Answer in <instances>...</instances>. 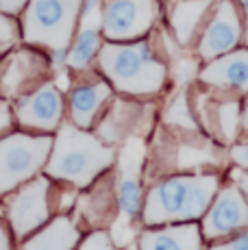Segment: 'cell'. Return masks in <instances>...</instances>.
<instances>
[{
  "label": "cell",
  "mask_w": 248,
  "mask_h": 250,
  "mask_svg": "<svg viewBox=\"0 0 248 250\" xmlns=\"http://www.w3.org/2000/svg\"><path fill=\"white\" fill-rule=\"evenodd\" d=\"M211 250H248V233L240 235V237H235V239H231V242L216 244Z\"/></svg>",
  "instance_id": "27"
},
{
  "label": "cell",
  "mask_w": 248,
  "mask_h": 250,
  "mask_svg": "<svg viewBox=\"0 0 248 250\" xmlns=\"http://www.w3.org/2000/svg\"><path fill=\"white\" fill-rule=\"evenodd\" d=\"M0 250H11V230L4 222H0Z\"/></svg>",
  "instance_id": "30"
},
{
  "label": "cell",
  "mask_w": 248,
  "mask_h": 250,
  "mask_svg": "<svg viewBox=\"0 0 248 250\" xmlns=\"http://www.w3.org/2000/svg\"><path fill=\"white\" fill-rule=\"evenodd\" d=\"M205 213L203 235L207 239L224 237L248 227V200L240 187H224Z\"/></svg>",
  "instance_id": "11"
},
{
  "label": "cell",
  "mask_w": 248,
  "mask_h": 250,
  "mask_svg": "<svg viewBox=\"0 0 248 250\" xmlns=\"http://www.w3.org/2000/svg\"><path fill=\"white\" fill-rule=\"evenodd\" d=\"M218 191L216 174L174 176L148 191L144 205V222L148 227L170 222H189L209 209Z\"/></svg>",
  "instance_id": "2"
},
{
  "label": "cell",
  "mask_w": 248,
  "mask_h": 250,
  "mask_svg": "<svg viewBox=\"0 0 248 250\" xmlns=\"http://www.w3.org/2000/svg\"><path fill=\"white\" fill-rule=\"evenodd\" d=\"M164 120L176 128H187V131H196L198 128L196 120H194L192 111H189V103H187V94H185V91L174 98V103L168 107Z\"/></svg>",
  "instance_id": "21"
},
{
  "label": "cell",
  "mask_w": 248,
  "mask_h": 250,
  "mask_svg": "<svg viewBox=\"0 0 248 250\" xmlns=\"http://www.w3.org/2000/svg\"><path fill=\"white\" fill-rule=\"evenodd\" d=\"M81 230L68 215H57L41 229L31 233L22 250H74L79 246Z\"/></svg>",
  "instance_id": "16"
},
{
  "label": "cell",
  "mask_w": 248,
  "mask_h": 250,
  "mask_svg": "<svg viewBox=\"0 0 248 250\" xmlns=\"http://www.w3.org/2000/svg\"><path fill=\"white\" fill-rule=\"evenodd\" d=\"M216 161V157H211V150L198 146H181L179 148V166L181 167H196L205 166V163Z\"/></svg>",
  "instance_id": "22"
},
{
  "label": "cell",
  "mask_w": 248,
  "mask_h": 250,
  "mask_svg": "<svg viewBox=\"0 0 248 250\" xmlns=\"http://www.w3.org/2000/svg\"><path fill=\"white\" fill-rule=\"evenodd\" d=\"M50 191L52 185L48 176H35L7 194L4 213L9 230L16 239H26L50 220Z\"/></svg>",
  "instance_id": "7"
},
{
  "label": "cell",
  "mask_w": 248,
  "mask_h": 250,
  "mask_svg": "<svg viewBox=\"0 0 248 250\" xmlns=\"http://www.w3.org/2000/svg\"><path fill=\"white\" fill-rule=\"evenodd\" d=\"M157 16V0H109L103 9V33L111 42L140 40L152 28Z\"/></svg>",
  "instance_id": "8"
},
{
  "label": "cell",
  "mask_w": 248,
  "mask_h": 250,
  "mask_svg": "<svg viewBox=\"0 0 248 250\" xmlns=\"http://www.w3.org/2000/svg\"><path fill=\"white\" fill-rule=\"evenodd\" d=\"M13 124H16V115L11 111V104H9L4 98H0V137L9 135Z\"/></svg>",
  "instance_id": "24"
},
{
  "label": "cell",
  "mask_w": 248,
  "mask_h": 250,
  "mask_svg": "<svg viewBox=\"0 0 248 250\" xmlns=\"http://www.w3.org/2000/svg\"><path fill=\"white\" fill-rule=\"evenodd\" d=\"M244 7V37H246V46H248V0H240Z\"/></svg>",
  "instance_id": "32"
},
{
  "label": "cell",
  "mask_w": 248,
  "mask_h": 250,
  "mask_svg": "<svg viewBox=\"0 0 248 250\" xmlns=\"http://www.w3.org/2000/svg\"><path fill=\"white\" fill-rule=\"evenodd\" d=\"M231 159L235 161L240 167H246V170H248V142L246 144H240V146H233Z\"/></svg>",
  "instance_id": "29"
},
{
  "label": "cell",
  "mask_w": 248,
  "mask_h": 250,
  "mask_svg": "<svg viewBox=\"0 0 248 250\" xmlns=\"http://www.w3.org/2000/svg\"><path fill=\"white\" fill-rule=\"evenodd\" d=\"M52 148L50 135L9 133L0 137V196L35 179L44 170Z\"/></svg>",
  "instance_id": "5"
},
{
  "label": "cell",
  "mask_w": 248,
  "mask_h": 250,
  "mask_svg": "<svg viewBox=\"0 0 248 250\" xmlns=\"http://www.w3.org/2000/svg\"><path fill=\"white\" fill-rule=\"evenodd\" d=\"M242 126H244V131H248V98L244 103V113H242Z\"/></svg>",
  "instance_id": "33"
},
{
  "label": "cell",
  "mask_w": 248,
  "mask_h": 250,
  "mask_svg": "<svg viewBox=\"0 0 248 250\" xmlns=\"http://www.w3.org/2000/svg\"><path fill=\"white\" fill-rule=\"evenodd\" d=\"M98 65L113 87L131 96L157 94L165 81V65L146 42L100 46Z\"/></svg>",
  "instance_id": "3"
},
{
  "label": "cell",
  "mask_w": 248,
  "mask_h": 250,
  "mask_svg": "<svg viewBox=\"0 0 248 250\" xmlns=\"http://www.w3.org/2000/svg\"><path fill=\"white\" fill-rule=\"evenodd\" d=\"M140 250H200V230L196 224L146 230L140 237Z\"/></svg>",
  "instance_id": "17"
},
{
  "label": "cell",
  "mask_w": 248,
  "mask_h": 250,
  "mask_svg": "<svg viewBox=\"0 0 248 250\" xmlns=\"http://www.w3.org/2000/svg\"><path fill=\"white\" fill-rule=\"evenodd\" d=\"M146 159V148L140 137L131 135L124 142L118 157V209L120 215L113 222L111 239L116 246H126L133 239V220L142 211V167Z\"/></svg>",
  "instance_id": "6"
},
{
  "label": "cell",
  "mask_w": 248,
  "mask_h": 250,
  "mask_svg": "<svg viewBox=\"0 0 248 250\" xmlns=\"http://www.w3.org/2000/svg\"><path fill=\"white\" fill-rule=\"evenodd\" d=\"M26 7V0H0V13L2 16H16Z\"/></svg>",
  "instance_id": "28"
},
{
  "label": "cell",
  "mask_w": 248,
  "mask_h": 250,
  "mask_svg": "<svg viewBox=\"0 0 248 250\" xmlns=\"http://www.w3.org/2000/svg\"><path fill=\"white\" fill-rule=\"evenodd\" d=\"M100 28H103V7L100 0H83L81 7V28L72 42L68 65L72 70H85L100 50Z\"/></svg>",
  "instance_id": "12"
},
{
  "label": "cell",
  "mask_w": 248,
  "mask_h": 250,
  "mask_svg": "<svg viewBox=\"0 0 248 250\" xmlns=\"http://www.w3.org/2000/svg\"><path fill=\"white\" fill-rule=\"evenodd\" d=\"M237 187H240V191L248 200V174H240V179H237Z\"/></svg>",
  "instance_id": "31"
},
{
  "label": "cell",
  "mask_w": 248,
  "mask_h": 250,
  "mask_svg": "<svg viewBox=\"0 0 248 250\" xmlns=\"http://www.w3.org/2000/svg\"><path fill=\"white\" fill-rule=\"evenodd\" d=\"M44 72H46V61L37 52L20 50L16 52V57L9 61L2 72L0 91L4 96H18L20 98L31 85H35V81H40L44 76Z\"/></svg>",
  "instance_id": "14"
},
{
  "label": "cell",
  "mask_w": 248,
  "mask_h": 250,
  "mask_svg": "<svg viewBox=\"0 0 248 250\" xmlns=\"http://www.w3.org/2000/svg\"><path fill=\"white\" fill-rule=\"evenodd\" d=\"M16 122L26 131L52 133L61 126L63 98L52 83L40 85L35 91L20 96L16 104Z\"/></svg>",
  "instance_id": "9"
},
{
  "label": "cell",
  "mask_w": 248,
  "mask_h": 250,
  "mask_svg": "<svg viewBox=\"0 0 248 250\" xmlns=\"http://www.w3.org/2000/svg\"><path fill=\"white\" fill-rule=\"evenodd\" d=\"M76 250H116V244L107 230H94L85 239H81Z\"/></svg>",
  "instance_id": "23"
},
{
  "label": "cell",
  "mask_w": 248,
  "mask_h": 250,
  "mask_svg": "<svg viewBox=\"0 0 248 250\" xmlns=\"http://www.w3.org/2000/svg\"><path fill=\"white\" fill-rule=\"evenodd\" d=\"M216 115H218V126H220L222 137L227 142H233L237 137V128H240V122H242L240 104L235 100H227V103L218 104Z\"/></svg>",
  "instance_id": "20"
},
{
  "label": "cell",
  "mask_w": 248,
  "mask_h": 250,
  "mask_svg": "<svg viewBox=\"0 0 248 250\" xmlns=\"http://www.w3.org/2000/svg\"><path fill=\"white\" fill-rule=\"evenodd\" d=\"M196 61L192 59H181L179 65H176V81L179 83H187L189 79H194L196 76Z\"/></svg>",
  "instance_id": "25"
},
{
  "label": "cell",
  "mask_w": 248,
  "mask_h": 250,
  "mask_svg": "<svg viewBox=\"0 0 248 250\" xmlns=\"http://www.w3.org/2000/svg\"><path fill=\"white\" fill-rule=\"evenodd\" d=\"M109 96H111V87L104 81H92V83H83L74 87L70 94V120L74 126L85 128V131L94 126Z\"/></svg>",
  "instance_id": "15"
},
{
  "label": "cell",
  "mask_w": 248,
  "mask_h": 250,
  "mask_svg": "<svg viewBox=\"0 0 248 250\" xmlns=\"http://www.w3.org/2000/svg\"><path fill=\"white\" fill-rule=\"evenodd\" d=\"M135 122H137V107H133L128 103H116L109 109V113L104 115V120L100 122L98 137L104 144L113 146V144L131 137Z\"/></svg>",
  "instance_id": "19"
},
{
  "label": "cell",
  "mask_w": 248,
  "mask_h": 250,
  "mask_svg": "<svg viewBox=\"0 0 248 250\" xmlns=\"http://www.w3.org/2000/svg\"><path fill=\"white\" fill-rule=\"evenodd\" d=\"M81 7L83 0H31L22 22L24 42L52 52H68Z\"/></svg>",
  "instance_id": "4"
},
{
  "label": "cell",
  "mask_w": 248,
  "mask_h": 250,
  "mask_svg": "<svg viewBox=\"0 0 248 250\" xmlns=\"http://www.w3.org/2000/svg\"><path fill=\"white\" fill-rule=\"evenodd\" d=\"M198 76L213 87L248 91V50H231L216 57Z\"/></svg>",
  "instance_id": "13"
},
{
  "label": "cell",
  "mask_w": 248,
  "mask_h": 250,
  "mask_svg": "<svg viewBox=\"0 0 248 250\" xmlns=\"http://www.w3.org/2000/svg\"><path fill=\"white\" fill-rule=\"evenodd\" d=\"M16 37H18L16 24L9 20L7 16H0V44H11Z\"/></svg>",
  "instance_id": "26"
},
{
  "label": "cell",
  "mask_w": 248,
  "mask_h": 250,
  "mask_svg": "<svg viewBox=\"0 0 248 250\" xmlns=\"http://www.w3.org/2000/svg\"><path fill=\"white\" fill-rule=\"evenodd\" d=\"M216 0H176L170 11V26L181 46H187L196 35L200 22L207 18Z\"/></svg>",
  "instance_id": "18"
},
{
  "label": "cell",
  "mask_w": 248,
  "mask_h": 250,
  "mask_svg": "<svg viewBox=\"0 0 248 250\" xmlns=\"http://www.w3.org/2000/svg\"><path fill=\"white\" fill-rule=\"evenodd\" d=\"M113 159V146L104 144L98 135H92L74 124H61L52 139L44 172L48 179L70 183L74 187H87L111 167Z\"/></svg>",
  "instance_id": "1"
},
{
  "label": "cell",
  "mask_w": 248,
  "mask_h": 250,
  "mask_svg": "<svg viewBox=\"0 0 248 250\" xmlns=\"http://www.w3.org/2000/svg\"><path fill=\"white\" fill-rule=\"evenodd\" d=\"M242 18L235 7V0H218L216 13L209 20L198 44V55L203 59H216L240 44L242 40Z\"/></svg>",
  "instance_id": "10"
}]
</instances>
